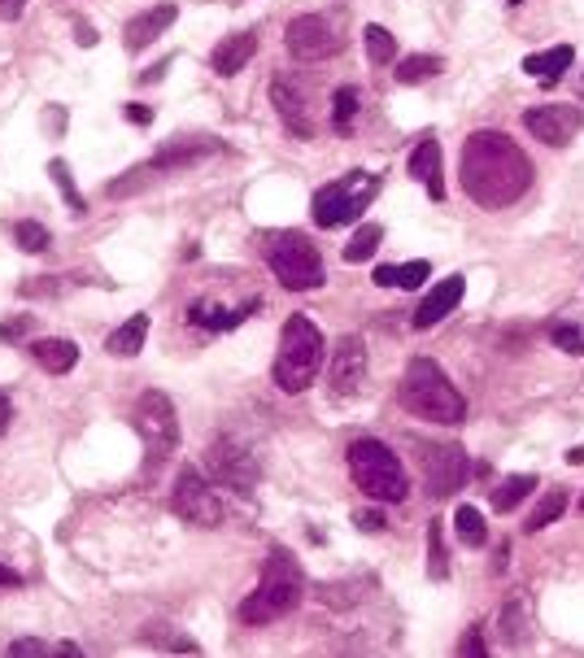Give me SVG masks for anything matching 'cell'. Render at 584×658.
I'll use <instances>...</instances> for the list:
<instances>
[{
  "instance_id": "1",
  "label": "cell",
  "mask_w": 584,
  "mask_h": 658,
  "mask_svg": "<svg viewBox=\"0 0 584 658\" xmlns=\"http://www.w3.org/2000/svg\"><path fill=\"white\" fill-rule=\"evenodd\" d=\"M532 184L523 149L502 131H475L462 144V192L484 210L515 205Z\"/></svg>"
},
{
  "instance_id": "2",
  "label": "cell",
  "mask_w": 584,
  "mask_h": 658,
  "mask_svg": "<svg viewBox=\"0 0 584 658\" xmlns=\"http://www.w3.org/2000/svg\"><path fill=\"white\" fill-rule=\"evenodd\" d=\"M302 593H306V575H302L297 558H292L288 549H270L257 589L240 602V619L244 623H275V619L297 610Z\"/></svg>"
},
{
  "instance_id": "3",
  "label": "cell",
  "mask_w": 584,
  "mask_h": 658,
  "mask_svg": "<svg viewBox=\"0 0 584 658\" xmlns=\"http://www.w3.org/2000/svg\"><path fill=\"white\" fill-rule=\"evenodd\" d=\"M323 367V332L306 318L292 314L279 332V354H275V384L283 393H306Z\"/></svg>"
},
{
  "instance_id": "4",
  "label": "cell",
  "mask_w": 584,
  "mask_h": 658,
  "mask_svg": "<svg viewBox=\"0 0 584 658\" xmlns=\"http://www.w3.org/2000/svg\"><path fill=\"white\" fill-rule=\"evenodd\" d=\"M402 406L415 410L428 423H462L467 419V397L449 384V376L432 358H415L402 380Z\"/></svg>"
},
{
  "instance_id": "5",
  "label": "cell",
  "mask_w": 584,
  "mask_h": 658,
  "mask_svg": "<svg viewBox=\"0 0 584 658\" xmlns=\"http://www.w3.org/2000/svg\"><path fill=\"white\" fill-rule=\"evenodd\" d=\"M350 476H354V484L367 493V497H376V502H406L410 497V480H406V467H402V458L384 445V441H354L350 445Z\"/></svg>"
},
{
  "instance_id": "6",
  "label": "cell",
  "mask_w": 584,
  "mask_h": 658,
  "mask_svg": "<svg viewBox=\"0 0 584 658\" xmlns=\"http://www.w3.org/2000/svg\"><path fill=\"white\" fill-rule=\"evenodd\" d=\"M131 423H136V432H140V441H144V467L157 471V467L175 454V445H179V419H175L170 397H166L162 389L140 393V402H136V410H131Z\"/></svg>"
},
{
  "instance_id": "7",
  "label": "cell",
  "mask_w": 584,
  "mask_h": 658,
  "mask_svg": "<svg viewBox=\"0 0 584 658\" xmlns=\"http://www.w3.org/2000/svg\"><path fill=\"white\" fill-rule=\"evenodd\" d=\"M266 262H270L275 279H279L283 288H292V292H310V288L323 283V253H319L315 240L302 236V231H283V236H275Z\"/></svg>"
},
{
  "instance_id": "8",
  "label": "cell",
  "mask_w": 584,
  "mask_h": 658,
  "mask_svg": "<svg viewBox=\"0 0 584 658\" xmlns=\"http://www.w3.org/2000/svg\"><path fill=\"white\" fill-rule=\"evenodd\" d=\"M376 192H380V179L376 175H367V170H350L345 179H337V184H328V188H319L315 192V205H310V214H315V223L319 227H345V223H354V218H363V210L376 201Z\"/></svg>"
},
{
  "instance_id": "9",
  "label": "cell",
  "mask_w": 584,
  "mask_h": 658,
  "mask_svg": "<svg viewBox=\"0 0 584 658\" xmlns=\"http://www.w3.org/2000/svg\"><path fill=\"white\" fill-rule=\"evenodd\" d=\"M218 149H223V140H170V144H162L157 157H149L144 166H136V170H127L123 179H114V184L105 188V197H131V192H140L144 184H153V175L183 170V166H192V162H201V157H210V153H218Z\"/></svg>"
},
{
  "instance_id": "10",
  "label": "cell",
  "mask_w": 584,
  "mask_h": 658,
  "mask_svg": "<svg viewBox=\"0 0 584 658\" xmlns=\"http://www.w3.org/2000/svg\"><path fill=\"white\" fill-rule=\"evenodd\" d=\"M205 471H210V480H214L218 489H231V493H240V497H249V493L257 489V476H262L253 450L240 445L236 436H223V441H214V445L205 450Z\"/></svg>"
},
{
  "instance_id": "11",
  "label": "cell",
  "mask_w": 584,
  "mask_h": 658,
  "mask_svg": "<svg viewBox=\"0 0 584 658\" xmlns=\"http://www.w3.org/2000/svg\"><path fill=\"white\" fill-rule=\"evenodd\" d=\"M170 506H175L179 519H188V523H196V528H218L223 515H227V510H223V497H218V484L205 480V471H196V467H183V471L175 476Z\"/></svg>"
},
{
  "instance_id": "12",
  "label": "cell",
  "mask_w": 584,
  "mask_h": 658,
  "mask_svg": "<svg viewBox=\"0 0 584 658\" xmlns=\"http://www.w3.org/2000/svg\"><path fill=\"white\" fill-rule=\"evenodd\" d=\"M283 45H288V53L297 58V62H323V58H332V53H341V27L332 23V18H323V14H302V18H292L288 27H283Z\"/></svg>"
},
{
  "instance_id": "13",
  "label": "cell",
  "mask_w": 584,
  "mask_h": 658,
  "mask_svg": "<svg viewBox=\"0 0 584 658\" xmlns=\"http://www.w3.org/2000/svg\"><path fill=\"white\" fill-rule=\"evenodd\" d=\"M467 471H471V463H467V450H458V445H432L423 454V476H428L432 497L458 493L462 480H467Z\"/></svg>"
},
{
  "instance_id": "14",
  "label": "cell",
  "mask_w": 584,
  "mask_h": 658,
  "mask_svg": "<svg viewBox=\"0 0 584 658\" xmlns=\"http://www.w3.org/2000/svg\"><path fill=\"white\" fill-rule=\"evenodd\" d=\"M523 127L549 144V149H562L571 144V136L580 131V114L571 105H536V110H523Z\"/></svg>"
},
{
  "instance_id": "15",
  "label": "cell",
  "mask_w": 584,
  "mask_h": 658,
  "mask_svg": "<svg viewBox=\"0 0 584 658\" xmlns=\"http://www.w3.org/2000/svg\"><path fill=\"white\" fill-rule=\"evenodd\" d=\"M363 380H367V345H363V337H341L337 354L328 363V384L341 397H350V393L363 389Z\"/></svg>"
},
{
  "instance_id": "16",
  "label": "cell",
  "mask_w": 584,
  "mask_h": 658,
  "mask_svg": "<svg viewBox=\"0 0 584 658\" xmlns=\"http://www.w3.org/2000/svg\"><path fill=\"white\" fill-rule=\"evenodd\" d=\"M270 105L279 110L283 127L297 136H315V118H310V101L302 92V84H292V75H275L270 84Z\"/></svg>"
},
{
  "instance_id": "17",
  "label": "cell",
  "mask_w": 584,
  "mask_h": 658,
  "mask_svg": "<svg viewBox=\"0 0 584 658\" xmlns=\"http://www.w3.org/2000/svg\"><path fill=\"white\" fill-rule=\"evenodd\" d=\"M462 288H467V279H462V275H449V279H441V283L423 296V305L415 309V327H419V332H428V327H436L441 318H449V314L458 309Z\"/></svg>"
},
{
  "instance_id": "18",
  "label": "cell",
  "mask_w": 584,
  "mask_h": 658,
  "mask_svg": "<svg viewBox=\"0 0 584 658\" xmlns=\"http://www.w3.org/2000/svg\"><path fill=\"white\" fill-rule=\"evenodd\" d=\"M175 18H179V10H175V5H153V10L136 14V18L123 27V40H127V49H131V53L149 49L153 40H162V36L175 27Z\"/></svg>"
},
{
  "instance_id": "19",
  "label": "cell",
  "mask_w": 584,
  "mask_h": 658,
  "mask_svg": "<svg viewBox=\"0 0 584 658\" xmlns=\"http://www.w3.org/2000/svg\"><path fill=\"white\" fill-rule=\"evenodd\" d=\"M262 309V301H244L240 309H223V305H214V301H192L188 305V322H196V327H205V332H231V327H240L249 314H257Z\"/></svg>"
},
{
  "instance_id": "20",
  "label": "cell",
  "mask_w": 584,
  "mask_h": 658,
  "mask_svg": "<svg viewBox=\"0 0 584 658\" xmlns=\"http://www.w3.org/2000/svg\"><path fill=\"white\" fill-rule=\"evenodd\" d=\"M257 27H244V31H236V36H227L218 49H214V58H210V66L218 71V75H240L244 66H249V58L257 53Z\"/></svg>"
},
{
  "instance_id": "21",
  "label": "cell",
  "mask_w": 584,
  "mask_h": 658,
  "mask_svg": "<svg viewBox=\"0 0 584 658\" xmlns=\"http://www.w3.org/2000/svg\"><path fill=\"white\" fill-rule=\"evenodd\" d=\"M144 337H149V314L140 309V314H131L127 322H118L114 332H110L105 354H110V358H136V354L144 350Z\"/></svg>"
},
{
  "instance_id": "22",
  "label": "cell",
  "mask_w": 584,
  "mask_h": 658,
  "mask_svg": "<svg viewBox=\"0 0 584 658\" xmlns=\"http://www.w3.org/2000/svg\"><path fill=\"white\" fill-rule=\"evenodd\" d=\"M31 358H36L49 376H66V371H75V363H79V345L66 341V337H49V341H36V345H31Z\"/></svg>"
},
{
  "instance_id": "23",
  "label": "cell",
  "mask_w": 584,
  "mask_h": 658,
  "mask_svg": "<svg viewBox=\"0 0 584 658\" xmlns=\"http://www.w3.org/2000/svg\"><path fill=\"white\" fill-rule=\"evenodd\" d=\"M410 175H415V179H423V184H428V192H432L436 201L445 197V184H441V144H436V140L415 144V153H410Z\"/></svg>"
},
{
  "instance_id": "24",
  "label": "cell",
  "mask_w": 584,
  "mask_h": 658,
  "mask_svg": "<svg viewBox=\"0 0 584 658\" xmlns=\"http://www.w3.org/2000/svg\"><path fill=\"white\" fill-rule=\"evenodd\" d=\"M567 66H571V45H558V49H549V53L523 58V75H532V79H541V84H558V79L567 75Z\"/></svg>"
},
{
  "instance_id": "25",
  "label": "cell",
  "mask_w": 584,
  "mask_h": 658,
  "mask_svg": "<svg viewBox=\"0 0 584 658\" xmlns=\"http://www.w3.org/2000/svg\"><path fill=\"white\" fill-rule=\"evenodd\" d=\"M528 493H536V476H506L497 489H493V510H515Z\"/></svg>"
},
{
  "instance_id": "26",
  "label": "cell",
  "mask_w": 584,
  "mask_h": 658,
  "mask_svg": "<svg viewBox=\"0 0 584 658\" xmlns=\"http://www.w3.org/2000/svg\"><path fill=\"white\" fill-rule=\"evenodd\" d=\"M441 71H445V62H441V58H432V53H419V58H402V62H397V75H393V79L410 88V84H423V79H432V75H441Z\"/></svg>"
},
{
  "instance_id": "27",
  "label": "cell",
  "mask_w": 584,
  "mask_h": 658,
  "mask_svg": "<svg viewBox=\"0 0 584 658\" xmlns=\"http://www.w3.org/2000/svg\"><path fill=\"white\" fill-rule=\"evenodd\" d=\"M363 45H367V53H371V62H376V66L397 62V40H393L380 23H367V27H363Z\"/></svg>"
},
{
  "instance_id": "28",
  "label": "cell",
  "mask_w": 584,
  "mask_h": 658,
  "mask_svg": "<svg viewBox=\"0 0 584 658\" xmlns=\"http://www.w3.org/2000/svg\"><path fill=\"white\" fill-rule=\"evenodd\" d=\"M10 236H14V240H18V249H27V253H45V249L53 244L49 227H45V223H36V218H18V223H10Z\"/></svg>"
},
{
  "instance_id": "29",
  "label": "cell",
  "mask_w": 584,
  "mask_h": 658,
  "mask_svg": "<svg viewBox=\"0 0 584 658\" xmlns=\"http://www.w3.org/2000/svg\"><path fill=\"white\" fill-rule=\"evenodd\" d=\"M380 240H384V227H380V223H363V227L354 231V240L345 244V262H367V257L380 249Z\"/></svg>"
},
{
  "instance_id": "30",
  "label": "cell",
  "mask_w": 584,
  "mask_h": 658,
  "mask_svg": "<svg viewBox=\"0 0 584 658\" xmlns=\"http://www.w3.org/2000/svg\"><path fill=\"white\" fill-rule=\"evenodd\" d=\"M454 528H458V541H462V545H471V549L488 541V532H484V515H480L475 506H458V510H454Z\"/></svg>"
},
{
  "instance_id": "31",
  "label": "cell",
  "mask_w": 584,
  "mask_h": 658,
  "mask_svg": "<svg viewBox=\"0 0 584 658\" xmlns=\"http://www.w3.org/2000/svg\"><path fill=\"white\" fill-rule=\"evenodd\" d=\"M562 510H567V497H562V489H554V493H545V497H541V506L528 515V523H523V528H528V532H541V528H549Z\"/></svg>"
},
{
  "instance_id": "32",
  "label": "cell",
  "mask_w": 584,
  "mask_h": 658,
  "mask_svg": "<svg viewBox=\"0 0 584 658\" xmlns=\"http://www.w3.org/2000/svg\"><path fill=\"white\" fill-rule=\"evenodd\" d=\"M49 175L58 179V188H62V197H66V205H71L75 214H88V201L79 197V188H75V179H71V166H66L62 157H53V162H49Z\"/></svg>"
},
{
  "instance_id": "33",
  "label": "cell",
  "mask_w": 584,
  "mask_h": 658,
  "mask_svg": "<svg viewBox=\"0 0 584 658\" xmlns=\"http://www.w3.org/2000/svg\"><path fill=\"white\" fill-rule=\"evenodd\" d=\"M354 114H358V88H337V97H332V123H337V131H350Z\"/></svg>"
},
{
  "instance_id": "34",
  "label": "cell",
  "mask_w": 584,
  "mask_h": 658,
  "mask_svg": "<svg viewBox=\"0 0 584 658\" xmlns=\"http://www.w3.org/2000/svg\"><path fill=\"white\" fill-rule=\"evenodd\" d=\"M449 571V558H445V536H441V523L428 528V575L432 580H445Z\"/></svg>"
},
{
  "instance_id": "35",
  "label": "cell",
  "mask_w": 584,
  "mask_h": 658,
  "mask_svg": "<svg viewBox=\"0 0 584 658\" xmlns=\"http://www.w3.org/2000/svg\"><path fill=\"white\" fill-rule=\"evenodd\" d=\"M40 654H79V645H45V641H31V636L10 645V658H40Z\"/></svg>"
},
{
  "instance_id": "36",
  "label": "cell",
  "mask_w": 584,
  "mask_h": 658,
  "mask_svg": "<svg viewBox=\"0 0 584 658\" xmlns=\"http://www.w3.org/2000/svg\"><path fill=\"white\" fill-rule=\"evenodd\" d=\"M549 341H554L562 354H584V332H580V327H567V322H558L554 332H549Z\"/></svg>"
},
{
  "instance_id": "37",
  "label": "cell",
  "mask_w": 584,
  "mask_h": 658,
  "mask_svg": "<svg viewBox=\"0 0 584 658\" xmlns=\"http://www.w3.org/2000/svg\"><path fill=\"white\" fill-rule=\"evenodd\" d=\"M428 275H432V266H428V262H406V266H397L393 288H419Z\"/></svg>"
},
{
  "instance_id": "38",
  "label": "cell",
  "mask_w": 584,
  "mask_h": 658,
  "mask_svg": "<svg viewBox=\"0 0 584 658\" xmlns=\"http://www.w3.org/2000/svg\"><path fill=\"white\" fill-rule=\"evenodd\" d=\"M27 332H31V318H5V322H0V341H5V345H18Z\"/></svg>"
},
{
  "instance_id": "39",
  "label": "cell",
  "mask_w": 584,
  "mask_h": 658,
  "mask_svg": "<svg viewBox=\"0 0 584 658\" xmlns=\"http://www.w3.org/2000/svg\"><path fill=\"white\" fill-rule=\"evenodd\" d=\"M354 523H358L363 532H384V515H380V510H358Z\"/></svg>"
},
{
  "instance_id": "40",
  "label": "cell",
  "mask_w": 584,
  "mask_h": 658,
  "mask_svg": "<svg viewBox=\"0 0 584 658\" xmlns=\"http://www.w3.org/2000/svg\"><path fill=\"white\" fill-rule=\"evenodd\" d=\"M27 10V0H0V23H18Z\"/></svg>"
},
{
  "instance_id": "41",
  "label": "cell",
  "mask_w": 584,
  "mask_h": 658,
  "mask_svg": "<svg viewBox=\"0 0 584 658\" xmlns=\"http://www.w3.org/2000/svg\"><path fill=\"white\" fill-rule=\"evenodd\" d=\"M458 654H475V658H480V654H484V641H480V632H467V636L458 641Z\"/></svg>"
},
{
  "instance_id": "42",
  "label": "cell",
  "mask_w": 584,
  "mask_h": 658,
  "mask_svg": "<svg viewBox=\"0 0 584 658\" xmlns=\"http://www.w3.org/2000/svg\"><path fill=\"white\" fill-rule=\"evenodd\" d=\"M10 419H14V402H10V393H5V389H0V436H5Z\"/></svg>"
},
{
  "instance_id": "43",
  "label": "cell",
  "mask_w": 584,
  "mask_h": 658,
  "mask_svg": "<svg viewBox=\"0 0 584 658\" xmlns=\"http://www.w3.org/2000/svg\"><path fill=\"white\" fill-rule=\"evenodd\" d=\"M127 118H131L136 127H144V123H153V110H149V105H127Z\"/></svg>"
},
{
  "instance_id": "44",
  "label": "cell",
  "mask_w": 584,
  "mask_h": 658,
  "mask_svg": "<svg viewBox=\"0 0 584 658\" xmlns=\"http://www.w3.org/2000/svg\"><path fill=\"white\" fill-rule=\"evenodd\" d=\"M75 40H79L84 49H92V45H97V27H88V23H79V27H75Z\"/></svg>"
},
{
  "instance_id": "45",
  "label": "cell",
  "mask_w": 584,
  "mask_h": 658,
  "mask_svg": "<svg viewBox=\"0 0 584 658\" xmlns=\"http://www.w3.org/2000/svg\"><path fill=\"white\" fill-rule=\"evenodd\" d=\"M393 279H397V266H376V283L380 288H393Z\"/></svg>"
},
{
  "instance_id": "46",
  "label": "cell",
  "mask_w": 584,
  "mask_h": 658,
  "mask_svg": "<svg viewBox=\"0 0 584 658\" xmlns=\"http://www.w3.org/2000/svg\"><path fill=\"white\" fill-rule=\"evenodd\" d=\"M23 584V575L18 571H10V567H0V589H18Z\"/></svg>"
},
{
  "instance_id": "47",
  "label": "cell",
  "mask_w": 584,
  "mask_h": 658,
  "mask_svg": "<svg viewBox=\"0 0 584 658\" xmlns=\"http://www.w3.org/2000/svg\"><path fill=\"white\" fill-rule=\"evenodd\" d=\"M567 463H571V467H580V463H584V445H575V450L567 454Z\"/></svg>"
},
{
  "instance_id": "48",
  "label": "cell",
  "mask_w": 584,
  "mask_h": 658,
  "mask_svg": "<svg viewBox=\"0 0 584 658\" xmlns=\"http://www.w3.org/2000/svg\"><path fill=\"white\" fill-rule=\"evenodd\" d=\"M510 5H523V0H510Z\"/></svg>"
},
{
  "instance_id": "49",
  "label": "cell",
  "mask_w": 584,
  "mask_h": 658,
  "mask_svg": "<svg viewBox=\"0 0 584 658\" xmlns=\"http://www.w3.org/2000/svg\"><path fill=\"white\" fill-rule=\"evenodd\" d=\"M580 510H584V497H580Z\"/></svg>"
}]
</instances>
